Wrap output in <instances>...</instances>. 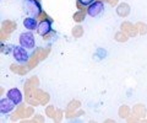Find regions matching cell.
Listing matches in <instances>:
<instances>
[{"label": "cell", "mask_w": 147, "mask_h": 123, "mask_svg": "<svg viewBox=\"0 0 147 123\" xmlns=\"http://www.w3.org/2000/svg\"><path fill=\"white\" fill-rule=\"evenodd\" d=\"M28 81L33 86H36V88H38V86H39V79L37 78V76H31V78L28 79Z\"/></svg>", "instance_id": "25"}, {"label": "cell", "mask_w": 147, "mask_h": 123, "mask_svg": "<svg viewBox=\"0 0 147 123\" xmlns=\"http://www.w3.org/2000/svg\"><path fill=\"white\" fill-rule=\"evenodd\" d=\"M86 14H87V11L79 10V11H76L75 14H74L72 19H74V21H75V22H77V24H81V22L85 21V19H86Z\"/></svg>", "instance_id": "18"}, {"label": "cell", "mask_w": 147, "mask_h": 123, "mask_svg": "<svg viewBox=\"0 0 147 123\" xmlns=\"http://www.w3.org/2000/svg\"><path fill=\"white\" fill-rule=\"evenodd\" d=\"M53 36H55V32H54V31H50L49 33H47V35L43 36V41H49V39H52Z\"/></svg>", "instance_id": "31"}, {"label": "cell", "mask_w": 147, "mask_h": 123, "mask_svg": "<svg viewBox=\"0 0 147 123\" xmlns=\"http://www.w3.org/2000/svg\"><path fill=\"white\" fill-rule=\"evenodd\" d=\"M12 54H13V58L16 59V62L21 63V64L28 63L31 58V54L22 46H12Z\"/></svg>", "instance_id": "2"}, {"label": "cell", "mask_w": 147, "mask_h": 123, "mask_svg": "<svg viewBox=\"0 0 147 123\" xmlns=\"http://www.w3.org/2000/svg\"><path fill=\"white\" fill-rule=\"evenodd\" d=\"M100 1H104V3H108L109 0H100Z\"/></svg>", "instance_id": "34"}, {"label": "cell", "mask_w": 147, "mask_h": 123, "mask_svg": "<svg viewBox=\"0 0 147 123\" xmlns=\"http://www.w3.org/2000/svg\"><path fill=\"white\" fill-rule=\"evenodd\" d=\"M38 19H39L40 21H45V20H53V19H50V17L48 16V14H47V12H45V11H43V10H42V12H40V14H39Z\"/></svg>", "instance_id": "26"}, {"label": "cell", "mask_w": 147, "mask_h": 123, "mask_svg": "<svg viewBox=\"0 0 147 123\" xmlns=\"http://www.w3.org/2000/svg\"><path fill=\"white\" fill-rule=\"evenodd\" d=\"M32 116H34V108L33 106H26V111H25V118H30ZM24 118V120H25Z\"/></svg>", "instance_id": "23"}, {"label": "cell", "mask_w": 147, "mask_h": 123, "mask_svg": "<svg viewBox=\"0 0 147 123\" xmlns=\"http://www.w3.org/2000/svg\"><path fill=\"white\" fill-rule=\"evenodd\" d=\"M31 69H30V67H28V64L27 65H20V70H18V75H25V74H27Z\"/></svg>", "instance_id": "24"}, {"label": "cell", "mask_w": 147, "mask_h": 123, "mask_svg": "<svg viewBox=\"0 0 147 123\" xmlns=\"http://www.w3.org/2000/svg\"><path fill=\"white\" fill-rule=\"evenodd\" d=\"M120 30L121 31H124V32H126L130 37H137V36L140 35V32H139V30H137V26H136V24L134 25L132 22H130V21H123L121 22V25H120Z\"/></svg>", "instance_id": "5"}, {"label": "cell", "mask_w": 147, "mask_h": 123, "mask_svg": "<svg viewBox=\"0 0 147 123\" xmlns=\"http://www.w3.org/2000/svg\"><path fill=\"white\" fill-rule=\"evenodd\" d=\"M84 32H85V30L81 25H76L75 27H72V30H71V35H72V37H75V38H81L82 36H84Z\"/></svg>", "instance_id": "17"}, {"label": "cell", "mask_w": 147, "mask_h": 123, "mask_svg": "<svg viewBox=\"0 0 147 123\" xmlns=\"http://www.w3.org/2000/svg\"><path fill=\"white\" fill-rule=\"evenodd\" d=\"M38 53H39V60H44L45 58L48 57V54L50 53V48L47 47V48H42V47H38Z\"/></svg>", "instance_id": "19"}, {"label": "cell", "mask_w": 147, "mask_h": 123, "mask_svg": "<svg viewBox=\"0 0 147 123\" xmlns=\"http://www.w3.org/2000/svg\"><path fill=\"white\" fill-rule=\"evenodd\" d=\"M38 19H34V17H26L24 20V26L28 31H36L38 29Z\"/></svg>", "instance_id": "13"}, {"label": "cell", "mask_w": 147, "mask_h": 123, "mask_svg": "<svg viewBox=\"0 0 147 123\" xmlns=\"http://www.w3.org/2000/svg\"><path fill=\"white\" fill-rule=\"evenodd\" d=\"M126 121L130 123V122H139V121H141V120H140V118L137 117V116H135L134 113H132V116H129V117L126 118Z\"/></svg>", "instance_id": "28"}, {"label": "cell", "mask_w": 147, "mask_h": 123, "mask_svg": "<svg viewBox=\"0 0 147 123\" xmlns=\"http://www.w3.org/2000/svg\"><path fill=\"white\" fill-rule=\"evenodd\" d=\"M38 1H40V0H38Z\"/></svg>", "instance_id": "35"}, {"label": "cell", "mask_w": 147, "mask_h": 123, "mask_svg": "<svg viewBox=\"0 0 147 123\" xmlns=\"http://www.w3.org/2000/svg\"><path fill=\"white\" fill-rule=\"evenodd\" d=\"M16 29H17V24L12 20H4L1 22V30L7 33H12L13 31H16Z\"/></svg>", "instance_id": "12"}, {"label": "cell", "mask_w": 147, "mask_h": 123, "mask_svg": "<svg viewBox=\"0 0 147 123\" xmlns=\"http://www.w3.org/2000/svg\"><path fill=\"white\" fill-rule=\"evenodd\" d=\"M108 4H109V5H112V6H117L119 4V0H109Z\"/></svg>", "instance_id": "33"}, {"label": "cell", "mask_w": 147, "mask_h": 123, "mask_svg": "<svg viewBox=\"0 0 147 123\" xmlns=\"http://www.w3.org/2000/svg\"><path fill=\"white\" fill-rule=\"evenodd\" d=\"M136 26H137V30H139V32L140 35H146L147 33V25L145 24V22H142V21H139V22H136Z\"/></svg>", "instance_id": "20"}, {"label": "cell", "mask_w": 147, "mask_h": 123, "mask_svg": "<svg viewBox=\"0 0 147 123\" xmlns=\"http://www.w3.org/2000/svg\"><path fill=\"white\" fill-rule=\"evenodd\" d=\"M76 7L79 9V10H81V11H87V6L85 5V4H82L81 1H79V0L76 1Z\"/></svg>", "instance_id": "27"}, {"label": "cell", "mask_w": 147, "mask_h": 123, "mask_svg": "<svg viewBox=\"0 0 147 123\" xmlns=\"http://www.w3.org/2000/svg\"><path fill=\"white\" fill-rule=\"evenodd\" d=\"M6 97L12 100V101L15 102L16 105L22 103V100H24V96H22L21 91L18 90V89H16V88H12V89L9 90L7 94H6Z\"/></svg>", "instance_id": "7"}, {"label": "cell", "mask_w": 147, "mask_h": 123, "mask_svg": "<svg viewBox=\"0 0 147 123\" xmlns=\"http://www.w3.org/2000/svg\"><path fill=\"white\" fill-rule=\"evenodd\" d=\"M131 112H132V110L127 106V105H121V106L119 107V110H118V115H119V117H120L121 120H126V118L130 116Z\"/></svg>", "instance_id": "14"}, {"label": "cell", "mask_w": 147, "mask_h": 123, "mask_svg": "<svg viewBox=\"0 0 147 123\" xmlns=\"http://www.w3.org/2000/svg\"><path fill=\"white\" fill-rule=\"evenodd\" d=\"M80 107H81V102L79 101V100H71V101L67 103L65 112L66 113H69V112H76L77 110H80Z\"/></svg>", "instance_id": "15"}, {"label": "cell", "mask_w": 147, "mask_h": 123, "mask_svg": "<svg viewBox=\"0 0 147 123\" xmlns=\"http://www.w3.org/2000/svg\"><path fill=\"white\" fill-rule=\"evenodd\" d=\"M115 11H117V15L119 17H123L124 19V17H127L129 15H130L131 7H130V5H129L127 3H119L117 5Z\"/></svg>", "instance_id": "8"}, {"label": "cell", "mask_w": 147, "mask_h": 123, "mask_svg": "<svg viewBox=\"0 0 147 123\" xmlns=\"http://www.w3.org/2000/svg\"><path fill=\"white\" fill-rule=\"evenodd\" d=\"M20 46H22L26 49H33L36 46V41H34V36L32 33V31H28V32H22L20 35Z\"/></svg>", "instance_id": "3"}, {"label": "cell", "mask_w": 147, "mask_h": 123, "mask_svg": "<svg viewBox=\"0 0 147 123\" xmlns=\"http://www.w3.org/2000/svg\"><path fill=\"white\" fill-rule=\"evenodd\" d=\"M55 111H57V108H55L54 105H49V106L45 107V116L49 118H53Z\"/></svg>", "instance_id": "21"}, {"label": "cell", "mask_w": 147, "mask_h": 123, "mask_svg": "<svg viewBox=\"0 0 147 123\" xmlns=\"http://www.w3.org/2000/svg\"><path fill=\"white\" fill-rule=\"evenodd\" d=\"M0 36H1V41H5V39H9L10 38V33L5 32V31H0Z\"/></svg>", "instance_id": "30"}, {"label": "cell", "mask_w": 147, "mask_h": 123, "mask_svg": "<svg viewBox=\"0 0 147 123\" xmlns=\"http://www.w3.org/2000/svg\"><path fill=\"white\" fill-rule=\"evenodd\" d=\"M52 22L53 20H45V21H40L39 25H38V29H37V33L40 35V36H44L49 33L52 30Z\"/></svg>", "instance_id": "9"}, {"label": "cell", "mask_w": 147, "mask_h": 123, "mask_svg": "<svg viewBox=\"0 0 147 123\" xmlns=\"http://www.w3.org/2000/svg\"><path fill=\"white\" fill-rule=\"evenodd\" d=\"M24 4H25L24 7L27 15H31V17L38 19L39 14L42 12L40 1H38V0H24Z\"/></svg>", "instance_id": "1"}, {"label": "cell", "mask_w": 147, "mask_h": 123, "mask_svg": "<svg viewBox=\"0 0 147 123\" xmlns=\"http://www.w3.org/2000/svg\"><path fill=\"white\" fill-rule=\"evenodd\" d=\"M10 70H11L12 73H16V74H18V70H20V65L13 63V64L10 65Z\"/></svg>", "instance_id": "29"}, {"label": "cell", "mask_w": 147, "mask_h": 123, "mask_svg": "<svg viewBox=\"0 0 147 123\" xmlns=\"http://www.w3.org/2000/svg\"><path fill=\"white\" fill-rule=\"evenodd\" d=\"M79 1H81L82 4H85V5H86V6H88V5H90V4H92V3H93V1H94V0H79Z\"/></svg>", "instance_id": "32"}, {"label": "cell", "mask_w": 147, "mask_h": 123, "mask_svg": "<svg viewBox=\"0 0 147 123\" xmlns=\"http://www.w3.org/2000/svg\"><path fill=\"white\" fill-rule=\"evenodd\" d=\"M15 107H16V103L9 97L0 100V112H1V115H7V113H10L11 111L15 110Z\"/></svg>", "instance_id": "6"}, {"label": "cell", "mask_w": 147, "mask_h": 123, "mask_svg": "<svg viewBox=\"0 0 147 123\" xmlns=\"http://www.w3.org/2000/svg\"><path fill=\"white\" fill-rule=\"evenodd\" d=\"M103 10H104V1L94 0L93 3L87 6V15H90L92 17H97L103 12Z\"/></svg>", "instance_id": "4"}, {"label": "cell", "mask_w": 147, "mask_h": 123, "mask_svg": "<svg viewBox=\"0 0 147 123\" xmlns=\"http://www.w3.org/2000/svg\"><path fill=\"white\" fill-rule=\"evenodd\" d=\"M63 117H64V111L63 110H57L54 113V116H53V121L54 122H61Z\"/></svg>", "instance_id": "22"}, {"label": "cell", "mask_w": 147, "mask_h": 123, "mask_svg": "<svg viewBox=\"0 0 147 123\" xmlns=\"http://www.w3.org/2000/svg\"><path fill=\"white\" fill-rule=\"evenodd\" d=\"M132 110V113L135 116H137L140 120H144L145 117H147V110H146V106L142 103H136L134 105V107L131 108Z\"/></svg>", "instance_id": "10"}, {"label": "cell", "mask_w": 147, "mask_h": 123, "mask_svg": "<svg viewBox=\"0 0 147 123\" xmlns=\"http://www.w3.org/2000/svg\"><path fill=\"white\" fill-rule=\"evenodd\" d=\"M129 38H130V36H129L126 32L121 31V30L114 33V39H115L117 42H119V43H125V42L129 41Z\"/></svg>", "instance_id": "16"}, {"label": "cell", "mask_w": 147, "mask_h": 123, "mask_svg": "<svg viewBox=\"0 0 147 123\" xmlns=\"http://www.w3.org/2000/svg\"><path fill=\"white\" fill-rule=\"evenodd\" d=\"M36 99L39 101V103L42 105V106H45L48 102H49V100H50V96H49V94L48 92H45V91L43 90H40L37 88V91H36Z\"/></svg>", "instance_id": "11"}]
</instances>
